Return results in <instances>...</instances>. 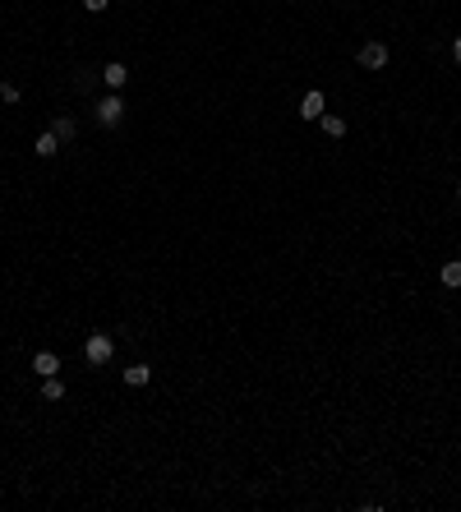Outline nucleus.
I'll list each match as a JSON object with an SVG mask.
<instances>
[{
  "instance_id": "nucleus-6",
  "label": "nucleus",
  "mask_w": 461,
  "mask_h": 512,
  "mask_svg": "<svg viewBox=\"0 0 461 512\" xmlns=\"http://www.w3.org/2000/svg\"><path fill=\"white\" fill-rule=\"evenodd\" d=\"M323 107H328V97H323L319 88H309V93H305V102H300V116H305V120H319V116H323Z\"/></svg>"
},
{
  "instance_id": "nucleus-3",
  "label": "nucleus",
  "mask_w": 461,
  "mask_h": 512,
  "mask_svg": "<svg viewBox=\"0 0 461 512\" xmlns=\"http://www.w3.org/2000/svg\"><path fill=\"white\" fill-rule=\"evenodd\" d=\"M120 120H125V102H120V93L102 97V102H97V125H102V129H116Z\"/></svg>"
},
{
  "instance_id": "nucleus-10",
  "label": "nucleus",
  "mask_w": 461,
  "mask_h": 512,
  "mask_svg": "<svg viewBox=\"0 0 461 512\" xmlns=\"http://www.w3.org/2000/svg\"><path fill=\"white\" fill-rule=\"evenodd\" d=\"M148 378H153V370H148V365H129V370H125V383H129V388H143Z\"/></svg>"
},
{
  "instance_id": "nucleus-2",
  "label": "nucleus",
  "mask_w": 461,
  "mask_h": 512,
  "mask_svg": "<svg viewBox=\"0 0 461 512\" xmlns=\"http://www.w3.org/2000/svg\"><path fill=\"white\" fill-rule=\"evenodd\" d=\"M387 61H392V51H387L378 37L360 47V70H374V74H378V70H387Z\"/></svg>"
},
{
  "instance_id": "nucleus-4",
  "label": "nucleus",
  "mask_w": 461,
  "mask_h": 512,
  "mask_svg": "<svg viewBox=\"0 0 461 512\" xmlns=\"http://www.w3.org/2000/svg\"><path fill=\"white\" fill-rule=\"evenodd\" d=\"M32 374H37V378L61 374V356H56V351H37V356H32Z\"/></svg>"
},
{
  "instance_id": "nucleus-1",
  "label": "nucleus",
  "mask_w": 461,
  "mask_h": 512,
  "mask_svg": "<svg viewBox=\"0 0 461 512\" xmlns=\"http://www.w3.org/2000/svg\"><path fill=\"white\" fill-rule=\"evenodd\" d=\"M83 356H88V365H107V360L116 356V341H111L107 332H92V337L83 341Z\"/></svg>"
},
{
  "instance_id": "nucleus-7",
  "label": "nucleus",
  "mask_w": 461,
  "mask_h": 512,
  "mask_svg": "<svg viewBox=\"0 0 461 512\" xmlns=\"http://www.w3.org/2000/svg\"><path fill=\"white\" fill-rule=\"evenodd\" d=\"M32 153H37V157H56V153H61V139H56L51 129H42V134H37V143H32Z\"/></svg>"
},
{
  "instance_id": "nucleus-5",
  "label": "nucleus",
  "mask_w": 461,
  "mask_h": 512,
  "mask_svg": "<svg viewBox=\"0 0 461 512\" xmlns=\"http://www.w3.org/2000/svg\"><path fill=\"white\" fill-rule=\"evenodd\" d=\"M125 78H129V70H125L120 61H111V65H102V83H107L111 93H120L125 88Z\"/></svg>"
},
{
  "instance_id": "nucleus-14",
  "label": "nucleus",
  "mask_w": 461,
  "mask_h": 512,
  "mask_svg": "<svg viewBox=\"0 0 461 512\" xmlns=\"http://www.w3.org/2000/svg\"><path fill=\"white\" fill-rule=\"evenodd\" d=\"M107 5H111V0H83V10H88V14H102Z\"/></svg>"
},
{
  "instance_id": "nucleus-8",
  "label": "nucleus",
  "mask_w": 461,
  "mask_h": 512,
  "mask_svg": "<svg viewBox=\"0 0 461 512\" xmlns=\"http://www.w3.org/2000/svg\"><path fill=\"white\" fill-rule=\"evenodd\" d=\"M438 277H443V286H452V291H457V286H461V259H447V264L438 268Z\"/></svg>"
},
{
  "instance_id": "nucleus-9",
  "label": "nucleus",
  "mask_w": 461,
  "mask_h": 512,
  "mask_svg": "<svg viewBox=\"0 0 461 512\" xmlns=\"http://www.w3.org/2000/svg\"><path fill=\"white\" fill-rule=\"evenodd\" d=\"M319 125H323V134H328V139H341V134H346V120H341V116H328V111H323Z\"/></svg>"
},
{
  "instance_id": "nucleus-16",
  "label": "nucleus",
  "mask_w": 461,
  "mask_h": 512,
  "mask_svg": "<svg viewBox=\"0 0 461 512\" xmlns=\"http://www.w3.org/2000/svg\"><path fill=\"white\" fill-rule=\"evenodd\" d=\"M457 203H461V185H457Z\"/></svg>"
},
{
  "instance_id": "nucleus-11",
  "label": "nucleus",
  "mask_w": 461,
  "mask_h": 512,
  "mask_svg": "<svg viewBox=\"0 0 461 512\" xmlns=\"http://www.w3.org/2000/svg\"><path fill=\"white\" fill-rule=\"evenodd\" d=\"M65 397V383L61 378H56V374H51V378H42V402H61Z\"/></svg>"
},
{
  "instance_id": "nucleus-13",
  "label": "nucleus",
  "mask_w": 461,
  "mask_h": 512,
  "mask_svg": "<svg viewBox=\"0 0 461 512\" xmlns=\"http://www.w3.org/2000/svg\"><path fill=\"white\" fill-rule=\"evenodd\" d=\"M0 97H5V102H10V107H14V102H23V88H19V83H10V78H5V83H0Z\"/></svg>"
},
{
  "instance_id": "nucleus-15",
  "label": "nucleus",
  "mask_w": 461,
  "mask_h": 512,
  "mask_svg": "<svg viewBox=\"0 0 461 512\" xmlns=\"http://www.w3.org/2000/svg\"><path fill=\"white\" fill-rule=\"evenodd\" d=\"M452 61L461 65V32H457V37H452Z\"/></svg>"
},
{
  "instance_id": "nucleus-12",
  "label": "nucleus",
  "mask_w": 461,
  "mask_h": 512,
  "mask_svg": "<svg viewBox=\"0 0 461 512\" xmlns=\"http://www.w3.org/2000/svg\"><path fill=\"white\" fill-rule=\"evenodd\" d=\"M51 134H56V139H61V143H69V139H74V134H78V125L69 120V116H61V120L51 125Z\"/></svg>"
}]
</instances>
